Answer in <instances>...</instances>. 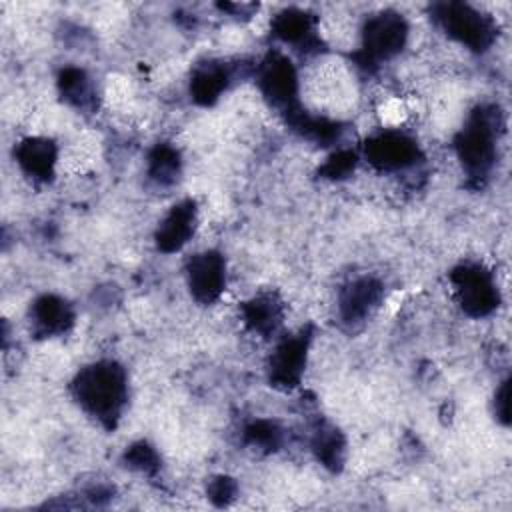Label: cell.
<instances>
[{
  "label": "cell",
  "mask_w": 512,
  "mask_h": 512,
  "mask_svg": "<svg viewBox=\"0 0 512 512\" xmlns=\"http://www.w3.org/2000/svg\"><path fill=\"white\" fill-rule=\"evenodd\" d=\"M74 396L88 414L114 426L128 396L126 374L114 362L86 366L74 380Z\"/></svg>",
  "instance_id": "1"
},
{
  "label": "cell",
  "mask_w": 512,
  "mask_h": 512,
  "mask_svg": "<svg viewBox=\"0 0 512 512\" xmlns=\"http://www.w3.org/2000/svg\"><path fill=\"white\" fill-rule=\"evenodd\" d=\"M500 120L494 108H480L456 138V152L470 176H484L496 158V132Z\"/></svg>",
  "instance_id": "2"
},
{
  "label": "cell",
  "mask_w": 512,
  "mask_h": 512,
  "mask_svg": "<svg viewBox=\"0 0 512 512\" xmlns=\"http://www.w3.org/2000/svg\"><path fill=\"white\" fill-rule=\"evenodd\" d=\"M436 18L446 30L448 36L458 40L460 44L482 52L496 38L494 22L478 12L476 8L462 2H444L436 6Z\"/></svg>",
  "instance_id": "3"
},
{
  "label": "cell",
  "mask_w": 512,
  "mask_h": 512,
  "mask_svg": "<svg viewBox=\"0 0 512 512\" xmlns=\"http://www.w3.org/2000/svg\"><path fill=\"white\" fill-rule=\"evenodd\" d=\"M460 306L466 314L480 318L498 306L496 284L482 266H460L452 272Z\"/></svg>",
  "instance_id": "4"
},
{
  "label": "cell",
  "mask_w": 512,
  "mask_h": 512,
  "mask_svg": "<svg viewBox=\"0 0 512 512\" xmlns=\"http://www.w3.org/2000/svg\"><path fill=\"white\" fill-rule=\"evenodd\" d=\"M408 38V24L396 12L372 16L362 32L364 52L368 58H390L398 54Z\"/></svg>",
  "instance_id": "5"
},
{
  "label": "cell",
  "mask_w": 512,
  "mask_h": 512,
  "mask_svg": "<svg viewBox=\"0 0 512 512\" xmlns=\"http://www.w3.org/2000/svg\"><path fill=\"white\" fill-rule=\"evenodd\" d=\"M226 284V266L224 258L216 252H202L196 254L188 262V286L192 296L202 302H214Z\"/></svg>",
  "instance_id": "6"
},
{
  "label": "cell",
  "mask_w": 512,
  "mask_h": 512,
  "mask_svg": "<svg viewBox=\"0 0 512 512\" xmlns=\"http://www.w3.org/2000/svg\"><path fill=\"white\" fill-rule=\"evenodd\" d=\"M260 86L272 104L282 106L286 112L296 108L294 102H296L298 82H296L294 66L288 58L280 54L268 56L260 72Z\"/></svg>",
  "instance_id": "7"
},
{
  "label": "cell",
  "mask_w": 512,
  "mask_h": 512,
  "mask_svg": "<svg viewBox=\"0 0 512 512\" xmlns=\"http://www.w3.org/2000/svg\"><path fill=\"white\" fill-rule=\"evenodd\" d=\"M368 160L380 170H400L416 162L418 146L400 132H384L366 144Z\"/></svg>",
  "instance_id": "8"
},
{
  "label": "cell",
  "mask_w": 512,
  "mask_h": 512,
  "mask_svg": "<svg viewBox=\"0 0 512 512\" xmlns=\"http://www.w3.org/2000/svg\"><path fill=\"white\" fill-rule=\"evenodd\" d=\"M308 338L304 334L282 340L270 358V382L280 388L298 384L306 364Z\"/></svg>",
  "instance_id": "9"
},
{
  "label": "cell",
  "mask_w": 512,
  "mask_h": 512,
  "mask_svg": "<svg viewBox=\"0 0 512 512\" xmlns=\"http://www.w3.org/2000/svg\"><path fill=\"white\" fill-rule=\"evenodd\" d=\"M382 286L374 278H360L346 286L340 294V314L346 322H362L378 306Z\"/></svg>",
  "instance_id": "10"
},
{
  "label": "cell",
  "mask_w": 512,
  "mask_h": 512,
  "mask_svg": "<svg viewBox=\"0 0 512 512\" xmlns=\"http://www.w3.org/2000/svg\"><path fill=\"white\" fill-rule=\"evenodd\" d=\"M194 224H196L194 202H190V200L180 202L178 206H174L170 210V214L164 218V222L160 224V228L156 232L158 248L162 252L180 250L192 236Z\"/></svg>",
  "instance_id": "11"
},
{
  "label": "cell",
  "mask_w": 512,
  "mask_h": 512,
  "mask_svg": "<svg viewBox=\"0 0 512 512\" xmlns=\"http://www.w3.org/2000/svg\"><path fill=\"white\" fill-rule=\"evenodd\" d=\"M72 308L68 306L66 300L58 296H42L34 302L32 306V320L36 332L42 336H52V334H62L68 330L72 324Z\"/></svg>",
  "instance_id": "12"
},
{
  "label": "cell",
  "mask_w": 512,
  "mask_h": 512,
  "mask_svg": "<svg viewBox=\"0 0 512 512\" xmlns=\"http://www.w3.org/2000/svg\"><path fill=\"white\" fill-rule=\"evenodd\" d=\"M18 162L20 166L36 176V178H48L52 174L54 162H56V150L52 142L42 138H30L18 146Z\"/></svg>",
  "instance_id": "13"
},
{
  "label": "cell",
  "mask_w": 512,
  "mask_h": 512,
  "mask_svg": "<svg viewBox=\"0 0 512 512\" xmlns=\"http://www.w3.org/2000/svg\"><path fill=\"white\" fill-rule=\"evenodd\" d=\"M274 34L290 44H306L312 40V30H314V20L310 14L304 10H284L274 18L272 24Z\"/></svg>",
  "instance_id": "14"
},
{
  "label": "cell",
  "mask_w": 512,
  "mask_h": 512,
  "mask_svg": "<svg viewBox=\"0 0 512 512\" xmlns=\"http://www.w3.org/2000/svg\"><path fill=\"white\" fill-rule=\"evenodd\" d=\"M244 322L258 334H270L280 324V304L272 296H258L246 302Z\"/></svg>",
  "instance_id": "15"
},
{
  "label": "cell",
  "mask_w": 512,
  "mask_h": 512,
  "mask_svg": "<svg viewBox=\"0 0 512 512\" xmlns=\"http://www.w3.org/2000/svg\"><path fill=\"white\" fill-rule=\"evenodd\" d=\"M226 82H228L226 70L216 64H210L196 70L190 82V92L196 102L212 104L220 96V92L226 88Z\"/></svg>",
  "instance_id": "16"
},
{
  "label": "cell",
  "mask_w": 512,
  "mask_h": 512,
  "mask_svg": "<svg viewBox=\"0 0 512 512\" xmlns=\"http://www.w3.org/2000/svg\"><path fill=\"white\" fill-rule=\"evenodd\" d=\"M178 168H180V160H178V152L166 144L156 146L150 154V178L156 180L158 184H172L178 176Z\"/></svg>",
  "instance_id": "17"
},
{
  "label": "cell",
  "mask_w": 512,
  "mask_h": 512,
  "mask_svg": "<svg viewBox=\"0 0 512 512\" xmlns=\"http://www.w3.org/2000/svg\"><path fill=\"white\" fill-rule=\"evenodd\" d=\"M60 90L74 106H88L92 102V86L88 76L78 68H68L60 74Z\"/></svg>",
  "instance_id": "18"
},
{
  "label": "cell",
  "mask_w": 512,
  "mask_h": 512,
  "mask_svg": "<svg viewBox=\"0 0 512 512\" xmlns=\"http://www.w3.org/2000/svg\"><path fill=\"white\" fill-rule=\"evenodd\" d=\"M314 452L316 456L330 468H336L342 464L344 458V440L334 428H320L314 436Z\"/></svg>",
  "instance_id": "19"
},
{
  "label": "cell",
  "mask_w": 512,
  "mask_h": 512,
  "mask_svg": "<svg viewBox=\"0 0 512 512\" xmlns=\"http://www.w3.org/2000/svg\"><path fill=\"white\" fill-rule=\"evenodd\" d=\"M246 440L258 448H276L280 444V430L272 422H254L246 428Z\"/></svg>",
  "instance_id": "20"
},
{
  "label": "cell",
  "mask_w": 512,
  "mask_h": 512,
  "mask_svg": "<svg viewBox=\"0 0 512 512\" xmlns=\"http://www.w3.org/2000/svg\"><path fill=\"white\" fill-rule=\"evenodd\" d=\"M126 462L130 468L142 470V472H150L158 466V458L154 454V450L146 444H136L126 452Z\"/></svg>",
  "instance_id": "21"
},
{
  "label": "cell",
  "mask_w": 512,
  "mask_h": 512,
  "mask_svg": "<svg viewBox=\"0 0 512 512\" xmlns=\"http://www.w3.org/2000/svg\"><path fill=\"white\" fill-rule=\"evenodd\" d=\"M354 164H356V154L352 150H340L326 162L322 170L330 178H340V176H346L350 170H354Z\"/></svg>",
  "instance_id": "22"
},
{
  "label": "cell",
  "mask_w": 512,
  "mask_h": 512,
  "mask_svg": "<svg viewBox=\"0 0 512 512\" xmlns=\"http://www.w3.org/2000/svg\"><path fill=\"white\" fill-rule=\"evenodd\" d=\"M234 492H236V486L230 478H218L210 486V498L218 504H226L234 496Z\"/></svg>",
  "instance_id": "23"
},
{
  "label": "cell",
  "mask_w": 512,
  "mask_h": 512,
  "mask_svg": "<svg viewBox=\"0 0 512 512\" xmlns=\"http://www.w3.org/2000/svg\"><path fill=\"white\" fill-rule=\"evenodd\" d=\"M496 416L508 424L510 422V382L504 380L496 392Z\"/></svg>",
  "instance_id": "24"
}]
</instances>
